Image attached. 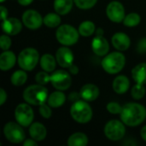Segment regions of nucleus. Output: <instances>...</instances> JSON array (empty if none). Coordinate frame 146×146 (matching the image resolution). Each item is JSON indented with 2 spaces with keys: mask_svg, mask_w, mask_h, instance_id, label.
Instances as JSON below:
<instances>
[{
  "mask_svg": "<svg viewBox=\"0 0 146 146\" xmlns=\"http://www.w3.org/2000/svg\"><path fill=\"white\" fill-rule=\"evenodd\" d=\"M123 123L130 127L141 125L146 119L145 107L138 103H128L122 107L120 114Z\"/></svg>",
  "mask_w": 146,
  "mask_h": 146,
  "instance_id": "nucleus-1",
  "label": "nucleus"
},
{
  "mask_svg": "<svg viewBox=\"0 0 146 146\" xmlns=\"http://www.w3.org/2000/svg\"><path fill=\"white\" fill-rule=\"evenodd\" d=\"M22 97L26 103L39 106L47 102L49 92L48 89L43 85H31L24 90Z\"/></svg>",
  "mask_w": 146,
  "mask_h": 146,
  "instance_id": "nucleus-2",
  "label": "nucleus"
},
{
  "mask_svg": "<svg viewBox=\"0 0 146 146\" xmlns=\"http://www.w3.org/2000/svg\"><path fill=\"white\" fill-rule=\"evenodd\" d=\"M126 57L122 51H114L108 53L102 61V68L110 74L120 73L125 67Z\"/></svg>",
  "mask_w": 146,
  "mask_h": 146,
  "instance_id": "nucleus-3",
  "label": "nucleus"
},
{
  "mask_svg": "<svg viewBox=\"0 0 146 146\" xmlns=\"http://www.w3.org/2000/svg\"><path fill=\"white\" fill-rule=\"evenodd\" d=\"M70 115L74 121L80 124H86L91 121L92 118V109L88 102L80 99L74 102L71 106Z\"/></svg>",
  "mask_w": 146,
  "mask_h": 146,
  "instance_id": "nucleus-4",
  "label": "nucleus"
},
{
  "mask_svg": "<svg viewBox=\"0 0 146 146\" xmlns=\"http://www.w3.org/2000/svg\"><path fill=\"white\" fill-rule=\"evenodd\" d=\"M79 30L68 24L60 25L56 31V40L64 46H71L75 44L80 38Z\"/></svg>",
  "mask_w": 146,
  "mask_h": 146,
  "instance_id": "nucleus-5",
  "label": "nucleus"
},
{
  "mask_svg": "<svg viewBox=\"0 0 146 146\" xmlns=\"http://www.w3.org/2000/svg\"><path fill=\"white\" fill-rule=\"evenodd\" d=\"M40 56L38 51L32 47L23 49L17 56L19 67L25 71H32L39 62Z\"/></svg>",
  "mask_w": 146,
  "mask_h": 146,
  "instance_id": "nucleus-6",
  "label": "nucleus"
},
{
  "mask_svg": "<svg viewBox=\"0 0 146 146\" xmlns=\"http://www.w3.org/2000/svg\"><path fill=\"white\" fill-rule=\"evenodd\" d=\"M3 135L4 138L12 144H21L26 139L23 127L17 121H9L6 123L3 127Z\"/></svg>",
  "mask_w": 146,
  "mask_h": 146,
  "instance_id": "nucleus-7",
  "label": "nucleus"
},
{
  "mask_svg": "<svg viewBox=\"0 0 146 146\" xmlns=\"http://www.w3.org/2000/svg\"><path fill=\"white\" fill-rule=\"evenodd\" d=\"M125 124L122 121L111 120L104 126V135L111 141H119L123 139L126 133Z\"/></svg>",
  "mask_w": 146,
  "mask_h": 146,
  "instance_id": "nucleus-8",
  "label": "nucleus"
},
{
  "mask_svg": "<svg viewBox=\"0 0 146 146\" xmlns=\"http://www.w3.org/2000/svg\"><path fill=\"white\" fill-rule=\"evenodd\" d=\"M30 105L27 103H22L18 104L15 110V121L23 127H29L33 121L34 113Z\"/></svg>",
  "mask_w": 146,
  "mask_h": 146,
  "instance_id": "nucleus-9",
  "label": "nucleus"
},
{
  "mask_svg": "<svg viewBox=\"0 0 146 146\" xmlns=\"http://www.w3.org/2000/svg\"><path fill=\"white\" fill-rule=\"evenodd\" d=\"M50 83L56 90H68L72 84L70 73L63 69H59L52 72L50 74Z\"/></svg>",
  "mask_w": 146,
  "mask_h": 146,
  "instance_id": "nucleus-10",
  "label": "nucleus"
},
{
  "mask_svg": "<svg viewBox=\"0 0 146 146\" xmlns=\"http://www.w3.org/2000/svg\"><path fill=\"white\" fill-rule=\"evenodd\" d=\"M106 15L110 21L115 23H121L123 21L126 14L123 4L118 1L110 2L106 7Z\"/></svg>",
  "mask_w": 146,
  "mask_h": 146,
  "instance_id": "nucleus-11",
  "label": "nucleus"
},
{
  "mask_svg": "<svg viewBox=\"0 0 146 146\" xmlns=\"http://www.w3.org/2000/svg\"><path fill=\"white\" fill-rule=\"evenodd\" d=\"M21 21L23 25L30 30H37L43 24V17L35 9L26 10L21 16Z\"/></svg>",
  "mask_w": 146,
  "mask_h": 146,
  "instance_id": "nucleus-12",
  "label": "nucleus"
},
{
  "mask_svg": "<svg viewBox=\"0 0 146 146\" xmlns=\"http://www.w3.org/2000/svg\"><path fill=\"white\" fill-rule=\"evenodd\" d=\"M56 59L57 64L63 68H68L74 61V56L68 46L62 45L56 52Z\"/></svg>",
  "mask_w": 146,
  "mask_h": 146,
  "instance_id": "nucleus-13",
  "label": "nucleus"
},
{
  "mask_svg": "<svg viewBox=\"0 0 146 146\" xmlns=\"http://www.w3.org/2000/svg\"><path fill=\"white\" fill-rule=\"evenodd\" d=\"M22 24V21L21 22V21L15 17H8L6 20L2 21L1 27L4 33L9 36H14L21 33Z\"/></svg>",
  "mask_w": 146,
  "mask_h": 146,
  "instance_id": "nucleus-14",
  "label": "nucleus"
},
{
  "mask_svg": "<svg viewBox=\"0 0 146 146\" xmlns=\"http://www.w3.org/2000/svg\"><path fill=\"white\" fill-rule=\"evenodd\" d=\"M92 50L96 56H105L110 51V44L104 35H96L92 41Z\"/></svg>",
  "mask_w": 146,
  "mask_h": 146,
  "instance_id": "nucleus-15",
  "label": "nucleus"
},
{
  "mask_svg": "<svg viewBox=\"0 0 146 146\" xmlns=\"http://www.w3.org/2000/svg\"><path fill=\"white\" fill-rule=\"evenodd\" d=\"M113 46L119 51H125L129 49L131 45V39L125 33H115L111 38Z\"/></svg>",
  "mask_w": 146,
  "mask_h": 146,
  "instance_id": "nucleus-16",
  "label": "nucleus"
},
{
  "mask_svg": "<svg viewBox=\"0 0 146 146\" xmlns=\"http://www.w3.org/2000/svg\"><path fill=\"white\" fill-rule=\"evenodd\" d=\"M81 98L86 102H93L98 99L99 96V88L94 84H86L84 85L80 91Z\"/></svg>",
  "mask_w": 146,
  "mask_h": 146,
  "instance_id": "nucleus-17",
  "label": "nucleus"
},
{
  "mask_svg": "<svg viewBox=\"0 0 146 146\" xmlns=\"http://www.w3.org/2000/svg\"><path fill=\"white\" fill-rule=\"evenodd\" d=\"M28 133L30 137L37 142L43 141L47 136V129L40 122H33L29 126Z\"/></svg>",
  "mask_w": 146,
  "mask_h": 146,
  "instance_id": "nucleus-18",
  "label": "nucleus"
},
{
  "mask_svg": "<svg viewBox=\"0 0 146 146\" xmlns=\"http://www.w3.org/2000/svg\"><path fill=\"white\" fill-rule=\"evenodd\" d=\"M17 61V57L13 51L3 50L0 55V69L2 71H8L11 69Z\"/></svg>",
  "mask_w": 146,
  "mask_h": 146,
  "instance_id": "nucleus-19",
  "label": "nucleus"
},
{
  "mask_svg": "<svg viewBox=\"0 0 146 146\" xmlns=\"http://www.w3.org/2000/svg\"><path fill=\"white\" fill-rule=\"evenodd\" d=\"M113 90L117 94H125L130 87V80L126 75H118L112 83Z\"/></svg>",
  "mask_w": 146,
  "mask_h": 146,
  "instance_id": "nucleus-20",
  "label": "nucleus"
},
{
  "mask_svg": "<svg viewBox=\"0 0 146 146\" xmlns=\"http://www.w3.org/2000/svg\"><path fill=\"white\" fill-rule=\"evenodd\" d=\"M66 102V95L63 91L56 90V92L50 93L47 99V104L53 109H57L62 107Z\"/></svg>",
  "mask_w": 146,
  "mask_h": 146,
  "instance_id": "nucleus-21",
  "label": "nucleus"
},
{
  "mask_svg": "<svg viewBox=\"0 0 146 146\" xmlns=\"http://www.w3.org/2000/svg\"><path fill=\"white\" fill-rule=\"evenodd\" d=\"M132 77L135 83L146 84V62H141L132 69Z\"/></svg>",
  "mask_w": 146,
  "mask_h": 146,
  "instance_id": "nucleus-22",
  "label": "nucleus"
},
{
  "mask_svg": "<svg viewBox=\"0 0 146 146\" xmlns=\"http://www.w3.org/2000/svg\"><path fill=\"white\" fill-rule=\"evenodd\" d=\"M56 56L54 57V56H52L51 54H44L39 60V64L41 68L44 71H46L48 73H52L55 71L56 69Z\"/></svg>",
  "mask_w": 146,
  "mask_h": 146,
  "instance_id": "nucleus-23",
  "label": "nucleus"
},
{
  "mask_svg": "<svg viewBox=\"0 0 146 146\" xmlns=\"http://www.w3.org/2000/svg\"><path fill=\"white\" fill-rule=\"evenodd\" d=\"M74 3V0H54L53 7L57 14L60 15H65L71 11Z\"/></svg>",
  "mask_w": 146,
  "mask_h": 146,
  "instance_id": "nucleus-24",
  "label": "nucleus"
},
{
  "mask_svg": "<svg viewBox=\"0 0 146 146\" xmlns=\"http://www.w3.org/2000/svg\"><path fill=\"white\" fill-rule=\"evenodd\" d=\"M88 137L84 133H74L68 139V146H86L88 144Z\"/></svg>",
  "mask_w": 146,
  "mask_h": 146,
  "instance_id": "nucleus-25",
  "label": "nucleus"
},
{
  "mask_svg": "<svg viewBox=\"0 0 146 146\" xmlns=\"http://www.w3.org/2000/svg\"><path fill=\"white\" fill-rule=\"evenodd\" d=\"M43 21L44 26L50 28H55V27H58L61 25L62 19H61V15L56 12L48 13L43 17Z\"/></svg>",
  "mask_w": 146,
  "mask_h": 146,
  "instance_id": "nucleus-26",
  "label": "nucleus"
},
{
  "mask_svg": "<svg viewBox=\"0 0 146 146\" xmlns=\"http://www.w3.org/2000/svg\"><path fill=\"white\" fill-rule=\"evenodd\" d=\"M96 26L92 21H84L79 26V33L83 37H90L96 33Z\"/></svg>",
  "mask_w": 146,
  "mask_h": 146,
  "instance_id": "nucleus-27",
  "label": "nucleus"
},
{
  "mask_svg": "<svg viewBox=\"0 0 146 146\" xmlns=\"http://www.w3.org/2000/svg\"><path fill=\"white\" fill-rule=\"evenodd\" d=\"M27 80V74L25 70H16L11 74L10 77V82L15 86H23Z\"/></svg>",
  "mask_w": 146,
  "mask_h": 146,
  "instance_id": "nucleus-28",
  "label": "nucleus"
},
{
  "mask_svg": "<svg viewBox=\"0 0 146 146\" xmlns=\"http://www.w3.org/2000/svg\"><path fill=\"white\" fill-rule=\"evenodd\" d=\"M141 21V17L139 14L137 13H130V14H127L124 20H123V24L127 27H134L136 26H138Z\"/></svg>",
  "mask_w": 146,
  "mask_h": 146,
  "instance_id": "nucleus-29",
  "label": "nucleus"
},
{
  "mask_svg": "<svg viewBox=\"0 0 146 146\" xmlns=\"http://www.w3.org/2000/svg\"><path fill=\"white\" fill-rule=\"evenodd\" d=\"M131 95H132V98L135 100L142 99L145 95V85L136 83V85H134L131 89Z\"/></svg>",
  "mask_w": 146,
  "mask_h": 146,
  "instance_id": "nucleus-30",
  "label": "nucleus"
},
{
  "mask_svg": "<svg viewBox=\"0 0 146 146\" xmlns=\"http://www.w3.org/2000/svg\"><path fill=\"white\" fill-rule=\"evenodd\" d=\"M50 73L46 72V71H40L38 73H37V74L35 75V81L37 84L39 85H43L45 86L47 83L50 82V74H49Z\"/></svg>",
  "mask_w": 146,
  "mask_h": 146,
  "instance_id": "nucleus-31",
  "label": "nucleus"
},
{
  "mask_svg": "<svg viewBox=\"0 0 146 146\" xmlns=\"http://www.w3.org/2000/svg\"><path fill=\"white\" fill-rule=\"evenodd\" d=\"M74 4L80 9H90L93 8L98 0H74Z\"/></svg>",
  "mask_w": 146,
  "mask_h": 146,
  "instance_id": "nucleus-32",
  "label": "nucleus"
},
{
  "mask_svg": "<svg viewBox=\"0 0 146 146\" xmlns=\"http://www.w3.org/2000/svg\"><path fill=\"white\" fill-rule=\"evenodd\" d=\"M106 110L110 114L112 115H120L122 110V107L120 104L116 102H110L106 105Z\"/></svg>",
  "mask_w": 146,
  "mask_h": 146,
  "instance_id": "nucleus-33",
  "label": "nucleus"
},
{
  "mask_svg": "<svg viewBox=\"0 0 146 146\" xmlns=\"http://www.w3.org/2000/svg\"><path fill=\"white\" fill-rule=\"evenodd\" d=\"M38 111L40 115L44 118V119H50L52 115V110H51V107L47 104H43L41 105H39L38 108Z\"/></svg>",
  "mask_w": 146,
  "mask_h": 146,
  "instance_id": "nucleus-34",
  "label": "nucleus"
},
{
  "mask_svg": "<svg viewBox=\"0 0 146 146\" xmlns=\"http://www.w3.org/2000/svg\"><path fill=\"white\" fill-rule=\"evenodd\" d=\"M12 41L9 38V35L8 34H3L0 37V48L2 50H8L11 46Z\"/></svg>",
  "mask_w": 146,
  "mask_h": 146,
  "instance_id": "nucleus-35",
  "label": "nucleus"
},
{
  "mask_svg": "<svg viewBox=\"0 0 146 146\" xmlns=\"http://www.w3.org/2000/svg\"><path fill=\"white\" fill-rule=\"evenodd\" d=\"M137 50L140 54L146 53V38H141L137 44Z\"/></svg>",
  "mask_w": 146,
  "mask_h": 146,
  "instance_id": "nucleus-36",
  "label": "nucleus"
},
{
  "mask_svg": "<svg viewBox=\"0 0 146 146\" xmlns=\"http://www.w3.org/2000/svg\"><path fill=\"white\" fill-rule=\"evenodd\" d=\"M81 98V96H80V92H71L69 95H68V99L72 102H76L78 100H80Z\"/></svg>",
  "mask_w": 146,
  "mask_h": 146,
  "instance_id": "nucleus-37",
  "label": "nucleus"
},
{
  "mask_svg": "<svg viewBox=\"0 0 146 146\" xmlns=\"http://www.w3.org/2000/svg\"><path fill=\"white\" fill-rule=\"evenodd\" d=\"M7 98H8V95L5 92L4 89L1 88L0 89V105H3L4 103L7 101Z\"/></svg>",
  "mask_w": 146,
  "mask_h": 146,
  "instance_id": "nucleus-38",
  "label": "nucleus"
},
{
  "mask_svg": "<svg viewBox=\"0 0 146 146\" xmlns=\"http://www.w3.org/2000/svg\"><path fill=\"white\" fill-rule=\"evenodd\" d=\"M0 13H1V21H4L8 18V9L6 7L1 5L0 6Z\"/></svg>",
  "mask_w": 146,
  "mask_h": 146,
  "instance_id": "nucleus-39",
  "label": "nucleus"
},
{
  "mask_svg": "<svg viewBox=\"0 0 146 146\" xmlns=\"http://www.w3.org/2000/svg\"><path fill=\"white\" fill-rule=\"evenodd\" d=\"M23 145L24 146H38V142L36 140H34L33 139H25L23 142Z\"/></svg>",
  "mask_w": 146,
  "mask_h": 146,
  "instance_id": "nucleus-40",
  "label": "nucleus"
},
{
  "mask_svg": "<svg viewBox=\"0 0 146 146\" xmlns=\"http://www.w3.org/2000/svg\"><path fill=\"white\" fill-rule=\"evenodd\" d=\"M79 71H80L79 67H78L77 65L74 64V63H73V64L68 68V72H69L71 74H74V75L78 74H79Z\"/></svg>",
  "mask_w": 146,
  "mask_h": 146,
  "instance_id": "nucleus-41",
  "label": "nucleus"
},
{
  "mask_svg": "<svg viewBox=\"0 0 146 146\" xmlns=\"http://www.w3.org/2000/svg\"><path fill=\"white\" fill-rule=\"evenodd\" d=\"M17 2L19 4H21L22 6H27V5L31 4L33 2V0H17Z\"/></svg>",
  "mask_w": 146,
  "mask_h": 146,
  "instance_id": "nucleus-42",
  "label": "nucleus"
},
{
  "mask_svg": "<svg viewBox=\"0 0 146 146\" xmlns=\"http://www.w3.org/2000/svg\"><path fill=\"white\" fill-rule=\"evenodd\" d=\"M140 136H141V139L146 142V125L141 128V130H140Z\"/></svg>",
  "mask_w": 146,
  "mask_h": 146,
  "instance_id": "nucleus-43",
  "label": "nucleus"
},
{
  "mask_svg": "<svg viewBox=\"0 0 146 146\" xmlns=\"http://www.w3.org/2000/svg\"><path fill=\"white\" fill-rule=\"evenodd\" d=\"M96 35L103 36V35H104V29H102L101 27L97 28V29H96Z\"/></svg>",
  "mask_w": 146,
  "mask_h": 146,
  "instance_id": "nucleus-44",
  "label": "nucleus"
},
{
  "mask_svg": "<svg viewBox=\"0 0 146 146\" xmlns=\"http://www.w3.org/2000/svg\"><path fill=\"white\" fill-rule=\"evenodd\" d=\"M4 1H5V0H0V2H1V3H3Z\"/></svg>",
  "mask_w": 146,
  "mask_h": 146,
  "instance_id": "nucleus-45",
  "label": "nucleus"
}]
</instances>
